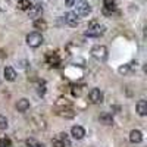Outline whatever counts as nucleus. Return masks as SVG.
<instances>
[{
    "instance_id": "1",
    "label": "nucleus",
    "mask_w": 147,
    "mask_h": 147,
    "mask_svg": "<svg viewBox=\"0 0 147 147\" xmlns=\"http://www.w3.org/2000/svg\"><path fill=\"white\" fill-rule=\"evenodd\" d=\"M103 34H105V25H102V24L97 22V21H91L88 24L87 30H85V32H84L85 37H94V38H97V37H100Z\"/></svg>"
},
{
    "instance_id": "2",
    "label": "nucleus",
    "mask_w": 147,
    "mask_h": 147,
    "mask_svg": "<svg viewBox=\"0 0 147 147\" xmlns=\"http://www.w3.org/2000/svg\"><path fill=\"white\" fill-rule=\"evenodd\" d=\"M91 56L96 59V60H99V62H105V60L107 59L109 56V50H107V47L103 46V44H96L91 47V50H90Z\"/></svg>"
},
{
    "instance_id": "3",
    "label": "nucleus",
    "mask_w": 147,
    "mask_h": 147,
    "mask_svg": "<svg viewBox=\"0 0 147 147\" xmlns=\"http://www.w3.org/2000/svg\"><path fill=\"white\" fill-rule=\"evenodd\" d=\"M44 43V38H43V34L38 32V31H32L27 35V44L31 47V49H37L40 47L41 44Z\"/></svg>"
},
{
    "instance_id": "4",
    "label": "nucleus",
    "mask_w": 147,
    "mask_h": 147,
    "mask_svg": "<svg viewBox=\"0 0 147 147\" xmlns=\"http://www.w3.org/2000/svg\"><path fill=\"white\" fill-rule=\"evenodd\" d=\"M75 13L78 16H88L91 13V6L88 2H85V0H80V2L77 3V10Z\"/></svg>"
},
{
    "instance_id": "5",
    "label": "nucleus",
    "mask_w": 147,
    "mask_h": 147,
    "mask_svg": "<svg viewBox=\"0 0 147 147\" xmlns=\"http://www.w3.org/2000/svg\"><path fill=\"white\" fill-rule=\"evenodd\" d=\"M88 99H90V102L91 103H94V105H100V103H103V99H105V96H103V91L100 90V88H91L90 90V93H88Z\"/></svg>"
},
{
    "instance_id": "6",
    "label": "nucleus",
    "mask_w": 147,
    "mask_h": 147,
    "mask_svg": "<svg viewBox=\"0 0 147 147\" xmlns=\"http://www.w3.org/2000/svg\"><path fill=\"white\" fill-rule=\"evenodd\" d=\"M27 12H28V16H30V18H32V19L41 18V15H43V5H41V3L31 5V7H30Z\"/></svg>"
},
{
    "instance_id": "7",
    "label": "nucleus",
    "mask_w": 147,
    "mask_h": 147,
    "mask_svg": "<svg viewBox=\"0 0 147 147\" xmlns=\"http://www.w3.org/2000/svg\"><path fill=\"white\" fill-rule=\"evenodd\" d=\"M115 10H116L115 0H103V13L106 16H110Z\"/></svg>"
},
{
    "instance_id": "8",
    "label": "nucleus",
    "mask_w": 147,
    "mask_h": 147,
    "mask_svg": "<svg viewBox=\"0 0 147 147\" xmlns=\"http://www.w3.org/2000/svg\"><path fill=\"white\" fill-rule=\"evenodd\" d=\"M46 62L52 66H59L60 63V57H59V53L57 52H49L46 55Z\"/></svg>"
},
{
    "instance_id": "9",
    "label": "nucleus",
    "mask_w": 147,
    "mask_h": 147,
    "mask_svg": "<svg viewBox=\"0 0 147 147\" xmlns=\"http://www.w3.org/2000/svg\"><path fill=\"white\" fill-rule=\"evenodd\" d=\"M65 22L68 24L69 27L75 28L78 24H80V21H78V15L75 13V12H68V13L65 15Z\"/></svg>"
},
{
    "instance_id": "10",
    "label": "nucleus",
    "mask_w": 147,
    "mask_h": 147,
    "mask_svg": "<svg viewBox=\"0 0 147 147\" xmlns=\"http://www.w3.org/2000/svg\"><path fill=\"white\" fill-rule=\"evenodd\" d=\"M60 118H65V119H72V118H75L77 112L74 110L72 107H65V109H57V112H56Z\"/></svg>"
},
{
    "instance_id": "11",
    "label": "nucleus",
    "mask_w": 147,
    "mask_h": 147,
    "mask_svg": "<svg viewBox=\"0 0 147 147\" xmlns=\"http://www.w3.org/2000/svg\"><path fill=\"white\" fill-rule=\"evenodd\" d=\"M30 107H31V103H30L28 99H25V97H22V99H19L16 102V110L21 113H25Z\"/></svg>"
},
{
    "instance_id": "12",
    "label": "nucleus",
    "mask_w": 147,
    "mask_h": 147,
    "mask_svg": "<svg viewBox=\"0 0 147 147\" xmlns=\"http://www.w3.org/2000/svg\"><path fill=\"white\" fill-rule=\"evenodd\" d=\"M71 136L75 140H82L84 136H85V129L82 127H80V125H74L71 128Z\"/></svg>"
},
{
    "instance_id": "13",
    "label": "nucleus",
    "mask_w": 147,
    "mask_h": 147,
    "mask_svg": "<svg viewBox=\"0 0 147 147\" xmlns=\"http://www.w3.org/2000/svg\"><path fill=\"white\" fill-rule=\"evenodd\" d=\"M99 121H100V124L103 125H113V115L110 113V112H102L99 115Z\"/></svg>"
},
{
    "instance_id": "14",
    "label": "nucleus",
    "mask_w": 147,
    "mask_h": 147,
    "mask_svg": "<svg viewBox=\"0 0 147 147\" xmlns=\"http://www.w3.org/2000/svg\"><path fill=\"white\" fill-rule=\"evenodd\" d=\"M129 141L132 144H140L143 141V132L140 129H132L129 132Z\"/></svg>"
},
{
    "instance_id": "15",
    "label": "nucleus",
    "mask_w": 147,
    "mask_h": 147,
    "mask_svg": "<svg viewBox=\"0 0 147 147\" xmlns=\"http://www.w3.org/2000/svg\"><path fill=\"white\" fill-rule=\"evenodd\" d=\"M3 75H5V80L6 81H10V82H13L16 80V71L12 68V66H6L3 69Z\"/></svg>"
},
{
    "instance_id": "16",
    "label": "nucleus",
    "mask_w": 147,
    "mask_h": 147,
    "mask_svg": "<svg viewBox=\"0 0 147 147\" xmlns=\"http://www.w3.org/2000/svg\"><path fill=\"white\" fill-rule=\"evenodd\" d=\"M32 27H34V30H37L38 32H43V31L47 30V22H46L43 18H37V19H34V22H32Z\"/></svg>"
},
{
    "instance_id": "17",
    "label": "nucleus",
    "mask_w": 147,
    "mask_h": 147,
    "mask_svg": "<svg viewBox=\"0 0 147 147\" xmlns=\"http://www.w3.org/2000/svg\"><path fill=\"white\" fill-rule=\"evenodd\" d=\"M55 107L56 109H65V107H72V102L66 97H59L55 102Z\"/></svg>"
},
{
    "instance_id": "18",
    "label": "nucleus",
    "mask_w": 147,
    "mask_h": 147,
    "mask_svg": "<svg viewBox=\"0 0 147 147\" xmlns=\"http://www.w3.org/2000/svg\"><path fill=\"white\" fill-rule=\"evenodd\" d=\"M31 122H32V124H34V125L37 127V129H46V128H47L46 119H44V118H41V116H38V115L32 116Z\"/></svg>"
},
{
    "instance_id": "19",
    "label": "nucleus",
    "mask_w": 147,
    "mask_h": 147,
    "mask_svg": "<svg viewBox=\"0 0 147 147\" xmlns=\"http://www.w3.org/2000/svg\"><path fill=\"white\" fill-rule=\"evenodd\" d=\"M136 109H137V113H138L140 116H146V115H147V102H146L144 99L138 100L137 105H136Z\"/></svg>"
},
{
    "instance_id": "20",
    "label": "nucleus",
    "mask_w": 147,
    "mask_h": 147,
    "mask_svg": "<svg viewBox=\"0 0 147 147\" xmlns=\"http://www.w3.org/2000/svg\"><path fill=\"white\" fill-rule=\"evenodd\" d=\"M56 137H57L60 141H62L63 147H74V146H72V143L69 141V137H68V134H66V132H60V134H57Z\"/></svg>"
},
{
    "instance_id": "21",
    "label": "nucleus",
    "mask_w": 147,
    "mask_h": 147,
    "mask_svg": "<svg viewBox=\"0 0 147 147\" xmlns=\"http://www.w3.org/2000/svg\"><path fill=\"white\" fill-rule=\"evenodd\" d=\"M31 0H19L18 2V9L19 10H28L31 7Z\"/></svg>"
},
{
    "instance_id": "22",
    "label": "nucleus",
    "mask_w": 147,
    "mask_h": 147,
    "mask_svg": "<svg viewBox=\"0 0 147 147\" xmlns=\"http://www.w3.org/2000/svg\"><path fill=\"white\" fill-rule=\"evenodd\" d=\"M7 127H9V121H7V118L3 116V115H0V131L7 129Z\"/></svg>"
},
{
    "instance_id": "23",
    "label": "nucleus",
    "mask_w": 147,
    "mask_h": 147,
    "mask_svg": "<svg viewBox=\"0 0 147 147\" xmlns=\"http://www.w3.org/2000/svg\"><path fill=\"white\" fill-rule=\"evenodd\" d=\"M25 143H27V146H28V147H46L43 143H38L37 140H34V138H28Z\"/></svg>"
},
{
    "instance_id": "24",
    "label": "nucleus",
    "mask_w": 147,
    "mask_h": 147,
    "mask_svg": "<svg viewBox=\"0 0 147 147\" xmlns=\"http://www.w3.org/2000/svg\"><path fill=\"white\" fill-rule=\"evenodd\" d=\"M131 71V65H122L118 68V72L121 74V75H127V74Z\"/></svg>"
},
{
    "instance_id": "25",
    "label": "nucleus",
    "mask_w": 147,
    "mask_h": 147,
    "mask_svg": "<svg viewBox=\"0 0 147 147\" xmlns=\"http://www.w3.org/2000/svg\"><path fill=\"white\" fill-rule=\"evenodd\" d=\"M37 93H38L40 96H44L46 94V84L43 81L38 82V85H37Z\"/></svg>"
},
{
    "instance_id": "26",
    "label": "nucleus",
    "mask_w": 147,
    "mask_h": 147,
    "mask_svg": "<svg viewBox=\"0 0 147 147\" xmlns=\"http://www.w3.org/2000/svg\"><path fill=\"white\" fill-rule=\"evenodd\" d=\"M10 140L7 137H3V138H0V147H10Z\"/></svg>"
},
{
    "instance_id": "27",
    "label": "nucleus",
    "mask_w": 147,
    "mask_h": 147,
    "mask_svg": "<svg viewBox=\"0 0 147 147\" xmlns=\"http://www.w3.org/2000/svg\"><path fill=\"white\" fill-rule=\"evenodd\" d=\"M52 146H53V147H63V144H62V141H60V140H59L57 137L52 140Z\"/></svg>"
},
{
    "instance_id": "28",
    "label": "nucleus",
    "mask_w": 147,
    "mask_h": 147,
    "mask_svg": "<svg viewBox=\"0 0 147 147\" xmlns=\"http://www.w3.org/2000/svg\"><path fill=\"white\" fill-rule=\"evenodd\" d=\"M72 94L77 96V97H80V96H81V87H74V88H72Z\"/></svg>"
},
{
    "instance_id": "29",
    "label": "nucleus",
    "mask_w": 147,
    "mask_h": 147,
    "mask_svg": "<svg viewBox=\"0 0 147 147\" xmlns=\"http://www.w3.org/2000/svg\"><path fill=\"white\" fill-rule=\"evenodd\" d=\"M65 3H66V6H68V7H72L74 5L77 3V0H65Z\"/></svg>"
},
{
    "instance_id": "30",
    "label": "nucleus",
    "mask_w": 147,
    "mask_h": 147,
    "mask_svg": "<svg viewBox=\"0 0 147 147\" xmlns=\"http://www.w3.org/2000/svg\"><path fill=\"white\" fill-rule=\"evenodd\" d=\"M0 13H2V10H0Z\"/></svg>"
},
{
    "instance_id": "31",
    "label": "nucleus",
    "mask_w": 147,
    "mask_h": 147,
    "mask_svg": "<svg viewBox=\"0 0 147 147\" xmlns=\"http://www.w3.org/2000/svg\"><path fill=\"white\" fill-rule=\"evenodd\" d=\"M0 82H2V81H0Z\"/></svg>"
}]
</instances>
